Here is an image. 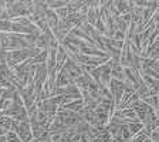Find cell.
Segmentation results:
<instances>
[{"instance_id":"obj_7","label":"cell","mask_w":159,"mask_h":142,"mask_svg":"<svg viewBox=\"0 0 159 142\" xmlns=\"http://www.w3.org/2000/svg\"><path fill=\"white\" fill-rule=\"evenodd\" d=\"M0 142H7V141H6V136H4V135L0 136Z\"/></svg>"},{"instance_id":"obj_2","label":"cell","mask_w":159,"mask_h":142,"mask_svg":"<svg viewBox=\"0 0 159 142\" xmlns=\"http://www.w3.org/2000/svg\"><path fill=\"white\" fill-rule=\"evenodd\" d=\"M17 136L20 138L21 142H30L33 139V135H31V126H30L29 121H23V122H19V126L16 129Z\"/></svg>"},{"instance_id":"obj_4","label":"cell","mask_w":159,"mask_h":142,"mask_svg":"<svg viewBox=\"0 0 159 142\" xmlns=\"http://www.w3.org/2000/svg\"><path fill=\"white\" fill-rule=\"evenodd\" d=\"M48 37L44 36V34H40V36H37L36 39V44H34V47H37V48L40 50H47L48 48Z\"/></svg>"},{"instance_id":"obj_1","label":"cell","mask_w":159,"mask_h":142,"mask_svg":"<svg viewBox=\"0 0 159 142\" xmlns=\"http://www.w3.org/2000/svg\"><path fill=\"white\" fill-rule=\"evenodd\" d=\"M63 68L66 70L67 73H68V76L71 77L73 80L80 78V77L83 76V73H84V70L81 68V66H80V64H77L75 61H74L73 58H70V57L66 60V63H64Z\"/></svg>"},{"instance_id":"obj_3","label":"cell","mask_w":159,"mask_h":142,"mask_svg":"<svg viewBox=\"0 0 159 142\" xmlns=\"http://www.w3.org/2000/svg\"><path fill=\"white\" fill-rule=\"evenodd\" d=\"M70 84H74V80L68 76L64 68L57 71V77H56V87H67Z\"/></svg>"},{"instance_id":"obj_5","label":"cell","mask_w":159,"mask_h":142,"mask_svg":"<svg viewBox=\"0 0 159 142\" xmlns=\"http://www.w3.org/2000/svg\"><path fill=\"white\" fill-rule=\"evenodd\" d=\"M126 126H128V131H129V134H131L132 136H135L136 134H139L143 129V124L139 122V121L138 122H131V124H128Z\"/></svg>"},{"instance_id":"obj_6","label":"cell","mask_w":159,"mask_h":142,"mask_svg":"<svg viewBox=\"0 0 159 142\" xmlns=\"http://www.w3.org/2000/svg\"><path fill=\"white\" fill-rule=\"evenodd\" d=\"M11 29V21L10 20H0V33L7 34Z\"/></svg>"}]
</instances>
